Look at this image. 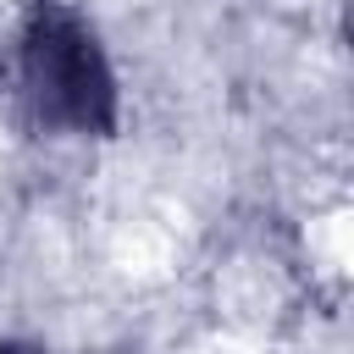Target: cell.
<instances>
[{"mask_svg":"<svg viewBox=\"0 0 354 354\" xmlns=\"http://www.w3.org/2000/svg\"><path fill=\"white\" fill-rule=\"evenodd\" d=\"M22 88L44 127L61 133H111L116 127V77L94 28L44 0L22 28Z\"/></svg>","mask_w":354,"mask_h":354,"instance_id":"obj_1","label":"cell"},{"mask_svg":"<svg viewBox=\"0 0 354 354\" xmlns=\"http://www.w3.org/2000/svg\"><path fill=\"white\" fill-rule=\"evenodd\" d=\"M0 354H28V348H0Z\"/></svg>","mask_w":354,"mask_h":354,"instance_id":"obj_2","label":"cell"}]
</instances>
